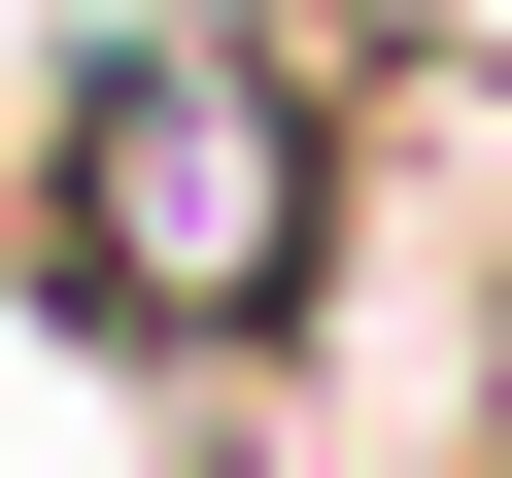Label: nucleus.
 Returning <instances> with one entry per match:
<instances>
[{"instance_id":"obj_1","label":"nucleus","mask_w":512,"mask_h":478,"mask_svg":"<svg viewBox=\"0 0 512 478\" xmlns=\"http://www.w3.org/2000/svg\"><path fill=\"white\" fill-rule=\"evenodd\" d=\"M308 239H342V137H308L274 35H103V69L35 103V308L137 342V376L274 342V308H308Z\"/></svg>"}]
</instances>
